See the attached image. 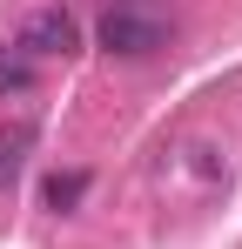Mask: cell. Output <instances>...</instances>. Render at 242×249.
I'll list each match as a JSON object with an SVG mask.
<instances>
[{
	"mask_svg": "<svg viewBox=\"0 0 242 249\" xmlns=\"http://www.w3.org/2000/svg\"><path fill=\"white\" fill-rule=\"evenodd\" d=\"M34 88V61L20 47H0V94H27Z\"/></svg>",
	"mask_w": 242,
	"mask_h": 249,
	"instance_id": "obj_3",
	"label": "cell"
},
{
	"mask_svg": "<svg viewBox=\"0 0 242 249\" xmlns=\"http://www.w3.org/2000/svg\"><path fill=\"white\" fill-rule=\"evenodd\" d=\"M81 47V27L68 7H40L27 14V27H20V54H74Z\"/></svg>",
	"mask_w": 242,
	"mask_h": 249,
	"instance_id": "obj_1",
	"label": "cell"
},
{
	"mask_svg": "<svg viewBox=\"0 0 242 249\" xmlns=\"http://www.w3.org/2000/svg\"><path fill=\"white\" fill-rule=\"evenodd\" d=\"M27 142H34V128L0 135V182H14V168H20V155H27Z\"/></svg>",
	"mask_w": 242,
	"mask_h": 249,
	"instance_id": "obj_5",
	"label": "cell"
},
{
	"mask_svg": "<svg viewBox=\"0 0 242 249\" xmlns=\"http://www.w3.org/2000/svg\"><path fill=\"white\" fill-rule=\"evenodd\" d=\"M81 196H87V175H74V168H68V175H47V189H40L47 209H74Z\"/></svg>",
	"mask_w": 242,
	"mask_h": 249,
	"instance_id": "obj_4",
	"label": "cell"
},
{
	"mask_svg": "<svg viewBox=\"0 0 242 249\" xmlns=\"http://www.w3.org/2000/svg\"><path fill=\"white\" fill-rule=\"evenodd\" d=\"M161 41L168 34H161V20H148V14H108L101 20V47L108 54H155Z\"/></svg>",
	"mask_w": 242,
	"mask_h": 249,
	"instance_id": "obj_2",
	"label": "cell"
}]
</instances>
